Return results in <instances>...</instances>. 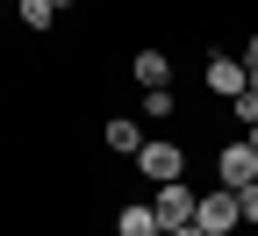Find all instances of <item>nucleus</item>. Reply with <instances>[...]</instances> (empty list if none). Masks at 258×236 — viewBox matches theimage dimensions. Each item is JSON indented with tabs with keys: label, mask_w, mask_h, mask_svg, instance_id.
Listing matches in <instances>:
<instances>
[{
	"label": "nucleus",
	"mask_w": 258,
	"mask_h": 236,
	"mask_svg": "<svg viewBox=\"0 0 258 236\" xmlns=\"http://www.w3.org/2000/svg\"><path fill=\"white\" fill-rule=\"evenodd\" d=\"M194 222H201L208 236H237V229H244V208H237V193H230V186H215V193H201Z\"/></svg>",
	"instance_id": "obj_1"
},
{
	"label": "nucleus",
	"mask_w": 258,
	"mask_h": 236,
	"mask_svg": "<svg viewBox=\"0 0 258 236\" xmlns=\"http://www.w3.org/2000/svg\"><path fill=\"white\" fill-rule=\"evenodd\" d=\"M194 208H201V193H194L186 179H172V186H158V229H194Z\"/></svg>",
	"instance_id": "obj_2"
},
{
	"label": "nucleus",
	"mask_w": 258,
	"mask_h": 236,
	"mask_svg": "<svg viewBox=\"0 0 258 236\" xmlns=\"http://www.w3.org/2000/svg\"><path fill=\"white\" fill-rule=\"evenodd\" d=\"M137 165H144V179H158V186H172V179L186 172V150H179V143H158V136H144Z\"/></svg>",
	"instance_id": "obj_3"
},
{
	"label": "nucleus",
	"mask_w": 258,
	"mask_h": 236,
	"mask_svg": "<svg viewBox=\"0 0 258 236\" xmlns=\"http://www.w3.org/2000/svg\"><path fill=\"white\" fill-rule=\"evenodd\" d=\"M215 172H222L215 186H230V193H244V186H258V150H251V143H230V150L215 158Z\"/></svg>",
	"instance_id": "obj_4"
},
{
	"label": "nucleus",
	"mask_w": 258,
	"mask_h": 236,
	"mask_svg": "<svg viewBox=\"0 0 258 236\" xmlns=\"http://www.w3.org/2000/svg\"><path fill=\"white\" fill-rule=\"evenodd\" d=\"M208 86H215V93H230V100H237V93L251 86V72H244V57H208Z\"/></svg>",
	"instance_id": "obj_5"
},
{
	"label": "nucleus",
	"mask_w": 258,
	"mask_h": 236,
	"mask_svg": "<svg viewBox=\"0 0 258 236\" xmlns=\"http://www.w3.org/2000/svg\"><path fill=\"white\" fill-rule=\"evenodd\" d=\"M115 229H122V236H165V229H158V208H144V200H137V208H122Z\"/></svg>",
	"instance_id": "obj_6"
},
{
	"label": "nucleus",
	"mask_w": 258,
	"mask_h": 236,
	"mask_svg": "<svg viewBox=\"0 0 258 236\" xmlns=\"http://www.w3.org/2000/svg\"><path fill=\"white\" fill-rule=\"evenodd\" d=\"M137 79H144V93H151V86H165V79H172L165 50H137Z\"/></svg>",
	"instance_id": "obj_7"
},
{
	"label": "nucleus",
	"mask_w": 258,
	"mask_h": 236,
	"mask_svg": "<svg viewBox=\"0 0 258 236\" xmlns=\"http://www.w3.org/2000/svg\"><path fill=\"white\" fill-rule=\"evenodd\" d=\"M108 143H115L122 158H137V150H144V129H137V122H108Z\"/></svg>",
	"instance_id": "obj_8"
},
{
	"label": "nucleus",
	"mask_w": 258,
	"mask_h": 236,
	"mask_svg": "<svg viewBox=\"0 0 258 236\" xmlns=\"http://www.w3.org/2000/svg\"><path fill=\"white\" fill-rule=\"evenodd\" d=\"M165 115H172V86H151L144 93V122H165Z\"/></svg>",
	"instance_id": "obj_9"
},
{
	"label": "nucleus",
	"mask_w": 258,
	"mask_h": 236,
	"mask_svg": "<svg viewBox=\"0 0 258 236\" xmlns=\"http://www.w3.org/2000/svg\"><path fill=\"white\" fill-rule=\"evenodd\" d=\"M50 15H57L50 0H22V22H29V29H50Z\"/></svg>",
	"instance_id": "obj_10"
},
{
	"label": "nucleus",
	"mask_w": 258,
	"mask_h": 236,
	"mask_svg": "<svg viewBox=\"0 0 258 236\" xmlns=\"http://www.w3.org/2000/svg\"><path fill=\"white\" fill-rule=\"evenodd\" d=\"M230 108H237V122H258V79H251V86L230 100Z\"/></svg>",
	"instance_id": "obj_11"
},
{
	"label": "nucleus",
	"mask_w": 258,
	"mask_h": 236,
	"mask_svg": "<svg viewBox=\"0 0 258 236\" xmlns=\"http://www.w3.org/2000/svg\"><path fill=\"white\" fill-rule=\"evenodd\" d=\"M237 208H244V229H258V186H244V193H237Z\"/></svg>",
	"instance_id": "obj_12"
},
{
	"label": "nucleus",
	"mask_w": 258,
	"mask_h": 236,
	"mask_svg": "<svg viewBox=\"0 0 258 236\" xmlns=\"http://www.w3.org/2000/svg\"><path fill=\"white\" fill-rule=\"evenodd\" d=\"M244 72H251V79H258V36H251V43H244Z\"/></svg>",
	"instance_id": "obj_13"
},
{
	"label": "nucleus",
	"mask_w": 258,
	"mask_h": 236,
	"mask_svg": "<svg viewBox=\"0 0 258 236\" xmlns=\"http://www.w3.org/2000/svg\"><path fill=\"white\" fill-rule=\"evenodd\" d=\"M172 236H208V229H201V222H194V229H172Z\"/></svg>",
	"instance_id": "obj_14"
},
{
	"label": "nucleus",
	"mask_w": 258,
	"mask_h": 236,
	"mask_svg": "<svg viewBox=\"0 0 258 236\" xmlns=\"http://www.w3.org/2000/svg\"><path fill=\"white\" fill-rule=\"evenodd\" d=\"M244 143H251V150H258V122H251V136H244Z\"/></svg>",
	"instance_id": "obj_15"
},
{
	"label": "nucleus",
	"mask_w": 258,
	"mask_h": 236,
	"mask_svg": "<svg viewBox=\"0 0 258 236\" xmlns=\"http://www.w3.org/2000/svg\"><path fill=\"white\" fill-rule=\"evenodd\" d=\"M50 8H72V0H50Z\"/></svg>",
	"instance_id": "obj_16"
}]
</instances>
